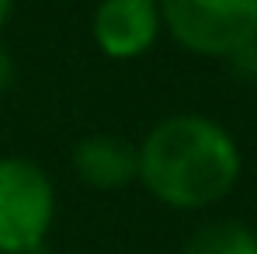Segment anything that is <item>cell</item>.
<instances>
[{"label": "cell", "instance_id": "7", "mask_svg": "<svg viewBox=\"0 0 257 254\" xmlns=\"http://www.w3.org/2000/svg\"><path fill=\"white\" fill-rule=\"evenodd\" d=\"M14 80V63H11V56L4 52V45H0V91H7Z\"/></svg>", "mask_w": 257, "mask_h": 254}, {"label": "cell", "instance_id": "6", "mask_svg": "<svg viewBox=\"0 0 257 254\" xmlns=\"http://www.w3.org/2000/svg\"><path fill=\"white\" fill-rule=\"evenodd\" d=\"M181 254H257V233L236 219H215L198 226Z\"/></svg>", "mask_w": 257, "mask_h": 254}, {"label": "cell", "instance_id": "5", "mask_svg": "<svg viewBox=\"0 0 257 254\" xmlns=\"http://www.w3.org/2000/svg\"><path fill=\"white\" fill-rule=\"evenodd\" d=\"M73 171L90 188L115 192V188H125L128 181L139 178V153L125 139L90 136L73 150Z\"/></svg>", "mask_w": 257, "mask_h": 254}, {"label": "cell", "instance_id": "2", "mask_svg": "<svg viewBox=\"0 0 257 254\" xmlns=\"http://www.w3.org/2000/svg\"><path fill=\"white\" fill-rule=\"evenodd\" d=\"M157 7L188 52L240 56L257 45V0H157Z\"/></svg>", "mask_w": 257, "mask_h": 254}, {"label": "cell", "instance_id": "8", "mask_svg": "<svg viewBox=\"0 0 257 254\" xmlns=\"http://www.w3.org/2000/svg\"><path fill=\"white\" fill-rule=\"evenodd\" d=\"M7 14H11V0H0V28H4V21H7Z\"/></svg>", "mask_w": 257, "mask_h": 254}, {"label": "cell", "instance_id": "1", "mask_svg": "<svg viewBox=\"0 0 257 254\" xmlns=\"http://www.w3.org/2000/svg\"><path fill=\"white\" fill-rule=\"evenodd\" d=\"M139 153V181L174 209H205L226 199L240 178L233 136L202 115H171L150 129Z\"/></svg>", "mask_w": 257, "mask_h": 254}, {"label": "cell", "instance_id": "4", "mask_svg": "<svg viewBox=\"0 0 257 254\" xmlns=\"http://www.w3.org/2000/svg\"><path fill=\"white\" fill-rule=\"evenodd\" d=\"M160 32L157 0H101L94 11V42L111 59L143 56Z\"/></svg>", "mask_w": 257, "mask_h": 254}, {"label": "cell", "instance_id": "3", "mask_svg": "<svg viewBox=\"0 0 257 254\" xmlns=\"http://www.w3.org/2000/svg\"><path fill=\"white\" fill-rule=\"evenodd\" d=\"M56 216V192L45 171L25 157L0 160V254H35Z\"/></svg>", "mask_w": 257, "mask_h": 254}]
</instances>
